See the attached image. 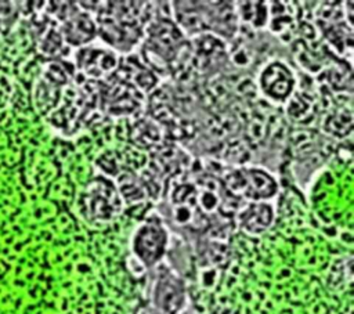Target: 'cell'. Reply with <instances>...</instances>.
Here are the masks:
<instances>
[{
	"mask_svg": "<svg viewBox=\"0 0 354 314\" xmlns=\"http://www.w3.org/2000/svg\"><path fill=\"white\" fill-rule=\"evenodd\" d=\"M324 127L330 134L344 136L346 133H348L351 130V111L339 109V111L330 113L325 119Z\"/></svg>",
	"mask_w": 354,
	"mask_h": 314,
	"instance_id": "30bf717a",
	"label": "cell"
},
{
	"mask_svg": "<svg viewBox=\"0 0 354 314\" xmlns=\"http://www.w3.org/2000/svg\"><path fill=\"white\" fill-rule=\"evenodd\" d=\"M225 181L231 194L242 195L252 202L264 201L277 192L275 180L261 170H238L227 176Z\"/></svg>",
	"mask_w": 354,
	"mask_h": 314,
	"instance_id": "277c9868",
	"label": "cell"
},
{
	"mask_svg": "<svg viewBox=\"0 0 354 314\" xmlns=\"http://www.w3.org/2000/svg\"><path fill=\"white\" fill-rule=\"evenodd\" d=\"M260 83L266 95L274 100H285L292 94L295 77L286 65L272 62L263 71Z\"/></svg>",
	"mask_w": 354,
	"mask_h": 314,
	"instance_id": "8992f818",
	"label": "cell"
},
{
	"mask_svg": "<svg viewBox=\"0 0 354 314\" xmlns=\"http://www.w3.org/2000/svg\"><path fill=\"white\" fill-rule=\"evenodd\" d=\"M62 35L71 44H83L94 37L95 24L87 14H80L65 22Z\"/></svg>",
	"mask_w": 354,
	"mask_h": 314,
	"instance_id": "ba28073f",
	"label": "cell"
},
{
	"mask_svg": "<svg viewBox=\"0 0 354 314\" xmlns=\"http://www.w3.org/2000/svg\"><path fill=\"white\" fill-rule=\"evenodd\" d=\"M116 190H118L122 201L124 199L127 203H136L145 198L144 185H141V183L136 177L129 176V174L119 178V184H118Z\"/></svg>",
	"mask_w": 354,
	"mask_h": 314,
	"instance_id": "9c48e42d",
	"label": "cell"
},
{
	"mask_svg": "<svg viewBox=\"0 0 354 314\" xmlns=\"http://www.w3.org/2000/svg\"><path fill=\"white\" fill-rule=\"evenodd\" d=\"M169 235L158 219L141 223L131 237L133 256L145 267L156 266L166 253Z\"/></svg>",
	"mask_w": 354,
	"mask_h": 314,
	"instance_id": "7a4b0ae2",
	"label": "cell"
},
{
	"mask_svg": "<svg viewBox=\"0 0 354 314\" xmlns=\"http://www.w3.org/2000/svg\"><path fill=\"white\" fill-rule=\"evenodd\" d=\"M77 65L86 75L100 77L116 68L118 58L112 51L105 48H83L79 51Z\"/></svg>",
	"mask_w": 354,
	"mask_h": 314,
	"instance_id": "52a82bcc",
	"label": "cell"
},
{
	"mask_svg": "<svg viewBox=\"0 0 354 314\" xmlns=\"http://www.w3.org/2000/svg\"><path fill=\"white\" fill-rule=\"evenodd\" d=\"M274 221V209L266 201L250 202L236 212L238 227L249 235H260Z\"/></svg>",
	"mask_w": 354,
	"mask_h": 314,
	"instance_id": "5b68a950",
	"label": "cell"
},
{
	"mask_svg": "<svg viewBox=\"0 0 354 314\" xmlns=\"http://www.w3.org/2000/svg\"><path fill=\"white\" fill-rule=\"evenodd\" d=\"M80 210L91 223H108L120 214L123 201L116 187L106 178L93 180L80 196Z\"/></svg>",
	"mask_w": 354,
	"mask_h": 314,
	"instance_id": "6da1fadb",
	"label": "cell"
},
{
	"mask_svg": "<svg viewBox=\"0 0 354 314\" xmlns=\"http://www.w3.org/2000/svg\"><path fill=\"white\" fill-rule=\"evenodd\" d=\"M152 306L162 314H181L187 307L184 281L171 270L158 271L151 295Z\"/></svg>",
	"mask_w": 354,
	"mask_h": 314,
	"instance_id": "3957f363",
	"label": "cell"
},
{
	"mask_svg": "<svg viewBox=\"0 0 354 314\" xmlns=\"http://www.w3.org/2000/svg\"><path fill=\"white\" fill-rule=\"evenodd\" d=\"M136 314H162L159 310H156L152 304L151 306H144L136 311Z\"/></svg>",
	"mask_w": 354,
	"mask_h": 314,
	"instance_id": "8fae6325",
	"label": "cell"
}]
</instances>
